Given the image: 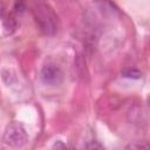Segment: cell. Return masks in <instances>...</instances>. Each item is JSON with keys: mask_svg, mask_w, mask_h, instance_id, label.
Instances as JSON below:
<instances>
[{"mask_svg": "<svg viewBox=\"0 0 150 150\" xmlns=\"http://www.w3.org/2000/svg\"><path fill=\"white\" fill-rule=\"evenodd\" d=\"M34 18L39 29L46 35H54L57 30V20L53 9L45 4L38 5L34 11Z\"/></svg>", "mask_w": 150, "mask_h": 150, "instance_id": "6da1fadb", "label": "cell"}, {"mask_svg": "<svg viewBox=\"0 0 150 150\" xmlns=\"http://www.w3.org/2000/svg\"><path fill=\"white\" fill-rule=\"evenodd\" d=\"M2 141L11 148H21L28 142V135L21 123L12 122L6 127Z\"/></svg>", "mask_w": 150, "mask_h": 150, "instance_id": "7a4b0ae2", "label": "cell"}, {"mask_svg": "<svg viewBox=\"0 0 150 150\" xmlns=\"http://www.w3.org/2000/svg\"><path fill=\"white\" fill-rule=\"evenodd\" d=\"M40 77L45 84L57 86L62 81V71L54 63H47L40 71Z\"/></svg>", "mask_w": 150, "mask_h": 150, "instance_id": "3957f363", "label": "cell"}, {"mask_svg": "<svg viewBox=\"0 0 150 150\" xmlns=\"http://www.w3.org/2000/svg\"><path fill=\"white\" fill-rule=\"evenodd\" d=\"M1 18H2V22H4V26H5V29L7 30V33H13L16 28V22H15V19L12 16V14H7L5 12L1 13Z\"/></svg>", "mask_w": 150, "mask_h": 150, "instance_id": "277c9868", "label": "cell"}, {"mask_svg": "<svg viewBox=\"0 0 150 150\" xmlns=\"http://www.w3.org/2000/svg\"><path fill=\"white\" fill-rule=\"evenodd\" d=\"M121 75L127 79H139L142 76V73L135 68H124L121 71Z\"/></svg>", "mask_w": 150, "mask_h": 150, "instance_id": "5b68a950", "label": "cell"}, {"mask_svg": "<svg viewBox=\"0 0 150 150\" xmlns=\"http://www.w3.org/2000/svg\"><path fill=\"white\" fill-rule=\"evenodd\" d=\"M26 8V5L23 2V0H16L15 5H14V9H15V13H22Z\"/></svg>", "mask_w": 150, "mask_h": 150, "instance_id": "8992f818", "label": "cell"}, {"mask_svg": "<svg viewBox=\"0 0 150 150\" xmlns=\"http://www.w3.org/2000/svg\"><path fill=\"white\" fill-rule=\"evenodd\" d=\"M86 149H103V145L97 143V142H94V141H90L89 143H87L84 145Z\"/></svg>", "mask_w": 150, "mask_h": 150, "instance_id": "52a82bcc", "label": "cell"}, {"mask_svg": "<svg viewBox=\"0 0 150 150\" xmlns=\"http://www.w3.org/2000/svg\"><path fill=\"white\" fill-rule=\"evenodd\" d=\"M53 148H56V149H57V148H67V145H66V144H62V143L59 141L57 143H55V144L53 145Z\"/></svg>", "mask_w": 150, "mask_h": 150, "instance_id": "ba28073f", "label": "cell"}, {"mask_svg": "<svg viewBox=\"0 0 150 150\" xmlns=\"http://www.w3.org/2000/svg\"><path fill=\"white\" fill-rule=\"evenodd\" d=\"M39 1H42V0H39Z\"/></svg>", "mask_w": 150, "mask_h": 150, "instance_id": "9c48e42d", "label": "cell"}]
</instances>
